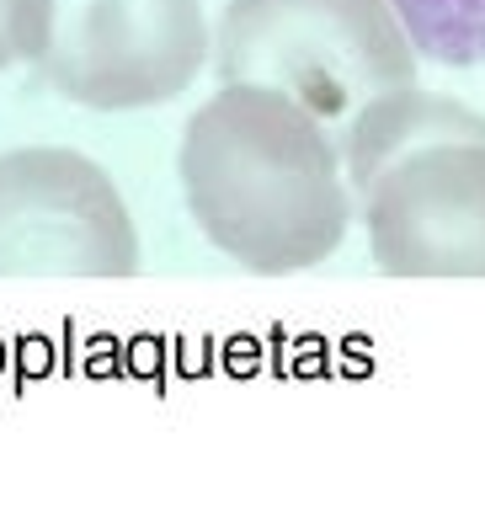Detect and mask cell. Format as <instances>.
Wrapping results in <instances>:
<instances>
[{
  "label": "cell",
  "mask_w": 485,
  "mask_h": 512,
  "mask_svg": "<svg viewBox=\"0 0 485 512\" xmlns=\"http://www.w3.org/2000/svg\"><path fill=\"white\" fill-rule=\"evenodd\" d=\"M416 59L395 0H230L214 27L219 86L288 91L320 123L416 86Z\"/></svg>",
  "instance_id": "7a4b0ae2"
},
{
  "label": "cell",
  "mask_w": 485,
  "mask_h": 512,
  "mask_svg": "<svg viewBox=\"0 0 485 512\" xmlns=\"http://www.w3.org/2000/svg\"><path fill=\"white\" fill-rule=\"evenodd\" d=\"M139 235L112 176L80 150L0 155V278H134Z\"/></svg>",
  "instance_id": "277c9868"
},
{
  "label": "cell",
  "mask_w": 485,
  "mask_h": 512,
  "mask_svg": "<svg viewBox=\"0 0 485 512\" xmlns=\"http://www.w3.org/2000/svg\"><path fill=\"white\" fill-rule=\"evenodd\" d=\"M16 59V48H11V0H0V70Z\"/></svg>",
  "instance_id": "52a82bcc"
},
{
  "label": "cell",
  "mask_w": 485,
  "mask_h": 512,
  "mask_svg": "<svg viewBox=\"0 0 485 512\" xmlns=\"http://www.w3.org/2000/svg\"><path fill=\"white\" fill-rule=\"evenodd\" d=\"M422 59L475 70L485 64V0H395Z\"/></svg>",
  "instance_id": "8992f818"
},
{
  "label": "cell",
  "mask_w": 485,
  "mask_h": 512,
  "mask_svg": "<svg viewBox=\"0 0 485 512\" xmlns=\"http://www.w3.org/2000/svg\"><path fill=\"white\" fill-rule=\"evenodd\" d=\"M358 208L379 272L485 278V134H443L395 155Z\"/></svg>",
  "instance_id": "5b68a950"
},
{
  "label": "cell",
  "mask_w": 485,
  "mask_h": 512,
  "mask_svg": "<svg viewBox=\"0 0 485 512\" xmlns=\"http://www.w3.org/2000/svg\"><path fill=\"white\" fill-rule=\"evenodd\" d=\"M11 48L64 102L134 112L176 102L214 38L198 0H11Z\"/></svg>",
  "instance_id": "3957f363"
},
{
  "label": "cell",
  "mask_w": 485,
  "mask_h": 512,
  "mask_svg": "<svg viewBox=\"0 0 485 512\" xmlns=\"http://www.w3.org/2000/svg\"><path fill=\"white\" fill-rule=\"evenodd\" d=\"M176 176L208 246L246 272H304L342 246L352 182L331 123L272 86H219L192 112Z\"/></svg>",
  "instance_id": "6da1fadb"
}]
</instances>
